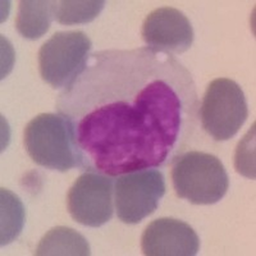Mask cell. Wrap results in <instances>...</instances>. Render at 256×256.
<instances>
[{"label": "cell", "mask_w": 256, "mask_h": 256, "mask_svg": "<svg viewBox=\"0 0 256 256\" xmlns=\"http://www.w3.org/2000/svg\"><path fill=\"white\" fill-rule=\"evenodd\" d=\"M104 6L102 0H62L54 3V17L67 26L88 24L100 14Z\"/></svg>", "instance_id": "7c38bea8"}, {"label": "cell", "mask_w": 256, "mask_h": 256, "mask_svg": "<svg viewBox=\"0 0 256 256\" xmlns=\"http://www.w3.org/2000/svg\"><path fill=\"white\" fill-rule=\"evenodd\" d=\"M112 192L113 180L109 176L84 173L68 191V212L82 226L100 227L113 216Z\"/></svg>", "instance_id": "52a82bcc"}, {"label": "cell", "mask_w": 256, "mask_h": 256, "mask_svg": "<svg viewBox=\"0 0 256 256\" xmlns=\"http://www.w3.org/2000/svg\"><path fill=\"white\" fill-rule=\"evenodd\" d=\"M141 248L146 256H194L200 248V240L190 224L160 218L144 230Z\"/></svg>", "instance_id": "ba28073f"}, {"label": "cell", "mask_w": 256, "mask_h": 256, "mask_svg": "<svg viewBox=\"0 0 256 256\" xmlns=\"http://www.w3.org/2000/svg\"><path fill=\"white\" fill-rule=\"evenodd\" d=\"M90 254V244L86 238L68 227H56L50 230L41 238L35 251V255L38 256H88Z\"/></svg>", "instance_id": "8fae6325"}, {"label": "cell", "mask_w": 256, "mask_h": 256, "mask_svg": "<svg viewBox=\"0 0 256 256\" xmlns=\"http://www.w3.org/2000/svg\"><path fill=\"white\" fill-rule=\"evenodd\" d=\"M142 40L154 49L182 54L194 42V28L188 18L178 9L163 6L152 10L142 24Z\"/></svg>", "instance_id": "9c48e42d"}, {"label": "cell", "mask_w": 256, "mask_h": 256, "mask_svg": "<svg viewBox=\"0 0 256 256\" xmlns=\"http://www.w3.org/2000/svg\"><path fill=\"white\" fill-rule=\"evenodd\" d=\"M114 191L118 218L126 224H137L158 209L166 194V180L156 169H142L120 176Z\"/></svg>", "instance_id": "8992f818"}, {"label": "cell", "mask_w": 256, "mask_h": 256, "mask_svg": "<svg viewBox=\"0 0 256 256\" xmlns=\"http://www.w3.org/2000/svg\"><path fill=\"white\" fill-rule=\"evenodd\" d=\"M91 40L82 31L56 32L38 50L41 78L54 88H66L88 59Z\"/></svg>", "instance_id": "5b68a950"}, {"label": "cell", "mask_w": 256, "mask_h": 256, "mask_svg": "<svg viewBox=\"0 0 256 256\" xmlns=\"http://www.w3.org/2000/svg\"><path fill=\"white\" fill-rule=\"evenodd\" d=\"M234 166L240 174L255 180V123L242 141H240Z\"/></svg>", "instance_id": "5bb4252c"}, {"label": "cell", "mask_w": 256, "mask_h": 256, "mask_svg": "<svg viewBox=\"0 0 256 256\" xmlns=\"http://www.w3.org/2000/svg\"><path fill=\"white\" fill-rule=\"evenodd\" d=\"M194 77L169 52L102 50L59 94L77 163L118 177L172 164L198 120Z\"/></svg>", "instance_id": "6da1fadb"}, {"label": "cell", "mask_w": 256, "mask_h": 256, "mask_svg": "<svg viewBox=\"0 0 256 256\" xmlns=\"http://www.w3.org/2000/svg\"><path fill=\"white\" fill-rule=\"evenodd\" d=\"M198 116L202 128L214 140L227 141L236 136L248 116V102L240 84L230 78L210 82Z\"/></svg>", "instance_id": "3957f363"}, {"label": "cell", "mask_w": 256, "mask_h": 256, "mask_svg": "<svg viewBox=\"0 0 256 256\" xmlns=\"http://www.w3.org/2000/svg\"><path fill=\"white\" fill-rule=\"evenodd\" d=\"M24 222V205L8 190H2V244L17 238Z\"/></svg>", "instance_id": "4fadbf2b"}, {"label": "cell", "mask_w": 256, "mask_h": 256, "mask_svg": "<svg viewBox=\"0 0 256 256\" xmlns=\"http://www.w3.org/2000/svg\"><path fill=\"white\" fill-rule=\"evenodd\" d=\"M54 3L49 0H22L16 17L18 34L30 40L44 36L54 20Z\"/></svg>", "instance_id": "30bf717a"}, {"label": "cell", "mask_w": 256, "mask_h": 256, "mask_svg": "<svg viewBox=\"0 0 256 256\" xmlns=\"http://www.w3.org/2000/svg\"><path fill=\"white\" fill-rule=\"evenodd\" d=\"M24 146L30 158L44 168L67 172L78 166L62 116L44 113L30 120L24 128Z\"/></svg>", "instance_id": "277c9868"}, {"label": "cell", "mask_w": 256, "mask_h": 256, "mask_svg": "<svg viewBox=\"0 0 256 256\" xmlns=\"http://www.w3.org/2000/svg\"><path fill=\"white\" fill-rule=\"evenodd\" d=\"M172 164L173 187L180 198L195 205H212L227 194L230 186L227 170L214 155L184 152Z\"/></svg>", "instance_id": "7a4b0ae2"}]
</instances>
